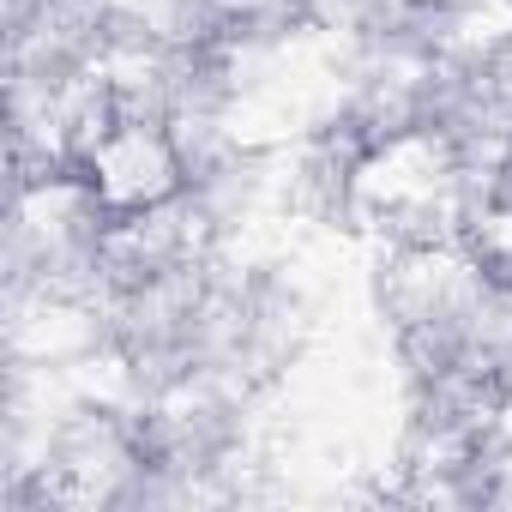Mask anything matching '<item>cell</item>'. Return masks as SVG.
I'll return each mask as SVG.
<instances>
[{
	"instance_id": "6da1fadb",
	"label": "cell",
	"mask_w": 512,
	"mask_h": 512,
	"mask_svg": "<svg viewBox=\"0 0 512 512\" xmlns=\"http://www.w3.org/2000/svg\"><path fill=\"white\" fill-rule=\"evenodd\" d=\"M85 175H91V187L103 193L109 211H145V205H163L187 187L181 157L169 145V127H127V121L97 151V163Z\"/></svg>"
}]
</instances>
